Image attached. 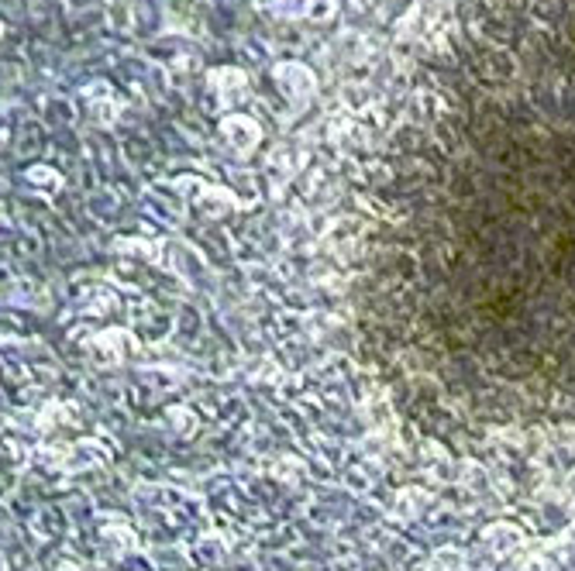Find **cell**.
Instances as JSON below:
<instances>
[{"instance_id": "cell-1", "label": "cell", "mask_w": 575, "mask_h": 571, "mask_svg": "<svg viewBox=\"0 0 575 571\" xmlns=\"http://www.w3.org/2000/svg\"><path fill=\"white\" fill-rule=\"evenodd\" d=\"M355 355L448 451L575 438V0H458L368 176Z\"/></svg>"}]
</instances>
